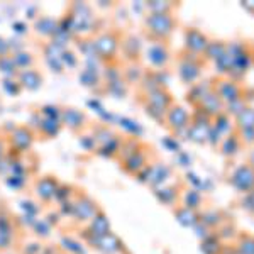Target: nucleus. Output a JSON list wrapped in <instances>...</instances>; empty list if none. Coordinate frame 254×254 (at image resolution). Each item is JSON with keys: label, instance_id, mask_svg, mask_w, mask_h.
<instances>
[{"label": "nucleus", "instance_id": "17", "mask_svg": "<svg viewBox=\"0 0 254 254\" xmlns=\"http://www.w3.org/2000/svg\"><path fill=\"white\" fill-rule=\"evenodd\" d=\"M32 31L36 36H39L41 39H44V43L51 41L58 34L60 31V20L51 17V15H39L32 24Z\"/></svg>", "mask_w": 254, "mask_h": 254}, {"label": "nucleus", "instance_id": "2", "mask_svg": "<svg viewBox=\"0 0 254 254\" xmlns=\"http://www.w3.org/2000/svg\"><path fill=\"white\" fill-rule=\"evenodd\" d=\"M178 27L175 14H146L142 19V32L149 43H170Z\"/></svg>", "mask_w": 254, "mask_h": 254}, {"label": "nucleus", "instance_id": "20", "mask_svg": "<svg viewBox=\"0 0 254 254\" xmlns=\"http://www.w3.org/2000/svg\"><path fill=\"white\" fill-rule=\"evenodd\" d=\"M227 217H225V214L220 208H202L200 210V222L203 227L207 229V231L210 232H215L217 229L220 227L222 224L227 222Z\"/></svg>", "mask_w": 254, "mask_h": 254}, {"label": "nucleus", "instance_id": "14", "mask_svg": "<svg viewBox=\"0 0 254 254\" xmlns=\"http://www.w3.org/2000/svg\"><path fill=\"white\" fill-rule=\"evenodd\" d=\"M214 92L220 97V100H222L225 105L232 104V102H236V100H241V98H244L243 85H241L239 81H236V80L227 78V76H222V78L215 80Z\"/></svg>", "mask_w": 254, "mask_h": 254}, {"label": "nucleus", "instance_id": "18", "mask_svg": "<svg viewBox=\"0 0 254 254\" xmlns=\"http://www.w3.org/2000/svg\"><path fill=\"white\" fill-rule=\"evenodd\" d=\"M183 183H178V185H163L154 190V195L163 205L175 208L176 205H180V196H182L183 191Z\"/></svg>", "mask_w": 254, "mask_h": 254}, {"label": "nucleus", "instance_id": "10", "mask_svg": "<svg viewBox=\"0 0 254 254\" xmlns=\"http://www.w3.org/2000/svg\"><path fill=\"white\" fill-rule=\"evenodd\" d=\"M60 187H61V182L58 180V176L43 175L34 180V183H32V191H34L36 198H38L41 203L51 205V203H55Z\"/></svg>", "mask_w": 254, "mask_h": 254}, {"label": "nucleus", "instance_id": "8", "mask_svg": "<svg viewBox=\"0 0 254 254\" xmlns=\"http://www.w3.org/2000/svg\"><path fill=\"white\" fill-rule=\"evenodd\" d=\"M163 126L170 130L173 136H187V130L191 126V110H188L185 105L175 104L168 109Z\"/></svg>", "mask_w": 254, "mask_h": 254}, {"label": "nucleus", "instance_id": "24", "mask_svg": "<svg viewBox=\"0 0 254 254\" xmlns=\"http://www.w3.org/2000/svg\"><path fill=\"white\" fill-rule=\"evenodd\" d=\"M203 195L202 191L195 190V188H190V187H185L182 191V196H180V205L187 207V208H191L195 212H200L203 208Z\"/></svg>", "mask_w": 254, "mask_h": 254}, {"label": "nucleus", "instance_id": "27", "mask_svg": "<svg viewBox=\"0 0 254 254\" xmlns=\"http://www.w3.org/2000/svg\"><path fill=\"white\" fill-rule=\"evenodd\" d=\"M241 139L237 136V130L231 132L229 136H225L219 144V149H220V154L224 158H234L237 153L241 151Z\"/></svg>", "mask_w": 254, "mask_h": 254}, {"label": "nucleus", "instance_id": "4", "mask_svg": "<svg viewBox=\"0 0 254 254\" xmlns=\"http://www.w3.org/2000/svg\"><path fill=\"white\" fill-rule=\"evenodd\" d=\"M176 64V75H178L180 81L187 87H191L196 81L202 80L203 68H205V60L202 56H195L191 53L180 49L178 55L175 56Z\"/></svg>", "mask_w": 254, "mask_h": 254}, {"label": "nucleus", "instance_id": "32", "mask_svg": "<svg viewBox=\"0 0 254 254\" xmlns=\"http://www.w3.org/2000/svg\"><path fill=\"white\" fill-rule=\"evenodd\" d=\"M234 126H236V130L254 129V109L246 107L239 116L234 117Z\"/></svg>", "mask_w": 254, "mask_h": 254}, {"label": "nucleus", "instance_id": "25", "mask_svg": "<svg viewBox=\"0 0 254 254\" xmlns=\"http://www.w3.org/2000/svg\"><path fill=\"white\" fill-rule=\"evenodd\" d=\"M173 215L183 227L195 229L200 222V212H195V210H191V208H187L183 205H176L173 208Z\"/></svg>", "mask_w": 254, "mask_h": 254}, {"label": "nucleus", "instance_id": "3", "mask_svg": "<svg viewBox=\"0 0 254 254\" xmlns=\"http://www.w3.org/2000/svg\"><path fill=\"white\" fill-rule=\"evenodd\" d=\"M139 104L144 107L146 114L151 119H154L156 122L163 126L165 122V116L168 112V109L175 104V98L171 95V92L168 90V87H159L154 88L151 92L146 93H139Z\"/></svg>", "mask_w": 254, "mask_h": 254}, {"label": "nucleus", "instance_id": "9", "mask_svg": "<svg viewBox=\"0 0 254 254\" xmlns=\"http://www.w3.org/2000/svg\"><path fill=\"white\" fill-rule=\"evenodd\" d=\"M61 126L71 134L81 136L90 129L92 121H90L88 114L78 107H61Z\"/></svg>", "mask_w": 254, "mask_h": 254}, {"label": "nucleus", "instance_id": "26", "mask_svg": "<svg viewBox=\"0 0 254 254\" xmlns=\"http://www.w3.org/2000/svg\"><path fill=\"white\" fill-rule=\"evenodd\" d=\"M232 248H234V254H254V234L248 231H239Z\"/></svg>", "mask_w": 254, "mask_h": 254}, {"label": "nucleus", "instance_id": "19", "mask_svg": "<svg viewBox=\"0 0 254 254\" xmlns=\"http://www.w3.org/2000/svg\"><path fill=\"white\" fill-rule=\"evenodd\" d=\"M32 129L36 130V136H38V137L51 139V137L58 136V134L61 132V129H63V126H61L60 119L46 117V116H41V114H39L38 126H32Z\"/></svg>", "mask_w": 254, "mask_h": 254}, {"label": "nucleus", "instance_id": "12", "mask_svg": "<svg viewBox=\"0 0 254 254\" xmlns=\"http://www.w3.org/2000/svg\"><path fill=\"white\" fill-rule=\"evenodd\" d=\"M144 55H146L147 63L153 68V71H163V69H166L170 66L171 61L175 60L168 43H149Z\"/></svg>", "mask_w": 254, "mask_h": 254}, {"label": "nucleus", "instance_id": "38", "mask_svg": "<svg viewBox=\"0 0 254 254\" xmlns=\"http://www.w3.org/2000/svg\"><path fill=\"white\" fill-rule=\"evenodd\" d=\"M248 165L251 166L253 170H254V147H253V149H251V153L248 154Z\"/></svg>", "mask_w": 254, "mask_h": 254}, {"label": "nucleus", "instance_id": "5", "mask_svg": "<svg viewBox=\"0 0 254 254\" xmlns=\"http://www.w3.org/2000/svg\"><path fill=\"white\" fill-rule=\"evenodd\" d=\"M102 210V207L98 205V202L93 196H90L85 190L76 191L75 200H73V208H71V214H69V220L71 224L75 225L76 229L85 227L90 220L95 217L98 212Z\"/></svg>", "mask_w": 254, "mask_h": 254}, {"label": "nucleus", "instance_id": "23", "mask_svg": "<svg viewBox=\"0 0 254 254\" xmlns=\"http://www.w3.org/2000/svg\"><path fill=\"white\" fill-rule=\"evenodd\" d=\"M81 229V227H80ZM85 231L90 232L92 236H95V237H104V236H107L112 232V229H110V220H109V217L107 214L104 212V208H102L98 214L93 217L90 222L85 225Z\"/></svg>", "mask_w": 254, "mask_h": 254}, {"label": "nucleus", "instance_id": "22", "mask_svg": "<svg viewBox=\"0 0 254 254\" xmlns=\"http://www.w3.org/2000/svg\"><path fill=\"white\" fill-rule=\"evenodd\" d=\"M214 83H215V80H200V81H196V83L191 85L190 90L187 92V102L195 109L196 105L203 100V97L214 90Z\"/></svg>", "mask_w": 254, "mask_h": 254}, {"label": "nucleus", "instance_id": "33", "mask_svg": "<svg viewBox=\"0 0 254 254\" xmlns=\"http://www.w3.org/2000/svg\"><path fill=\"white\" fill-rule=\"evenodd\" d=\"M17 66H15L14 60H12V55L7 56H0V75L3 78H15L17 75Z\"/></svg>", "mask_w": 254, "mask_h": 254}, {"label": "nucleus", "instance_id": "11", "mask_svg": "<svg viewBox=\"0 0 254 254\" xmlns=\"http://www.w3.org/2000/svg\"><path fill=\"white\" fill-rule=\"evenodd\" d=\"M227 183L234 188L236 191H239L241 195H248L254 191V170L248 163L237 165L234 170L231 171L227 178Z\"/></svg>", "mask_w": 254, "mask_h": 254}, {"label": "nucleus", "instance_id": "15", "mask_svg": "<svg viewBox=\"0 0 254 254\" xmlns=\"http://www.w3.org/2000/svg\"><path fill=\"white\" fill-rule=\"evenodd\" d=\"M121 55L126 63H139L142 56V43L136 34L124 32L121 43Z\"/></svg>", "mask_w": 254, "mask_h": 254}, {"label": "nucleus", "instance_id": "36", "mask_svg": "<svg viewBox=\"0 0 254 254\" xmlns=\"http://www.w3.org/2000/svg\"><path fill=\"white\" fill-rule=\"evenodd\" d=\"M241 207H243V210H246L248 214L254 215V191L243 196V200H241Z\"/></svg>", "mask_w": 254, "mask_h": 254}, {"label": "nucleus", "instance_id": "7", "mask_svg": "<svg viewBox=\"0 0 254 254\" xmlns=\"http://www.w3.org/2000/svg\"><path fill=\"white\" fill-rule=\"evenodd\" d=\"M36 139V130L32 129V126L29 124H15L12 129L7 132V141H9L10 153L17 154H26L29 153L34 146Z\"/></svg>", "mask_w": 254, "mask_h": 254}, {"label": "nucleus", "instance_id": "16", "mask_svg": "<svg viewBox=\"0 0 254 254\" xmlns=\"http://www.w3.org/2000/svg\"><path fill=\"white\" fill-rule=\"evenodd\" d=\"M15 81L20 87V90H27V92H36L43 87L44 76L41 73V69L36 68H27V69H20L15 75Z\"/></svg>", "mask_w": 254, "mask_h": 254}, {"label": "nucleus", "instance_id": "1", "mask_svg": "<svg viewBox=\"0 0 254 254\" xmlns=\"http://www.w3.org/2000/svg\"><path fill=\"white\" fill-rule=\"evenodd\" d=\"M122 34H124V31H121L119 27H107V29L97 32L92 38L93 55L100 61H104L107 66L119 63Z\"/></svg>", "mask_w": 254, "mask_h": 254}, {"label": "nucleus", "instance_id": "21", "mask_svg": "<svg viewBox=\"0 0 254 254\" xmlns=\"http://www.w3.org/2000/svg\"><path fill=\"white\" fill-rule=\"evenodd\" d=\"M195 109H200L203 114H207L210 119H215L217 116H220V114L225 112V104L220 100V97L217 95L214 90H212L210 93H207V95L203 97V100L200 102Z\"/></svg>", "mask_w": 254, "mask_h": 254}, {"label": "nucleus", "instance_id": "31", "mask_svg": "<svg viewBox=\"0 0 254 254\" xmlns=\"http://www.w3.org/2000/svg\"><path fill=\"white\" fill-rule=\"evenodd\" d=\"M176 3L165 2V0H153V2H146L144 9L146 14H175Z\"/></svg>", "mask_w": 254, "mask_h": 254}, {"label": "nucleus", "instance_id": "29", "mask_svg": "<svg viewBox=\"0 0 254 254\" xmlns=\"http://www.w3.org/2000/svg\"><path fill=\"white\" fill-rule=\"evenodd\" d=\"M224 249L225 243H222L214 232L200 241V251H202V254H224Z\"/></svg>", "mask_w": 254, "mask_h": 254}, {"label": "nucleus", "instance_id": "40", "mask_svg": "<svg viewBox=\"0 0 254 254\" xmlns=\"http://www.w3.org/2000/svg\"><path fill=\"white\" fill-rule=\"evenodd\" d=\"M56 254H68V253H64L63 249H58V251H56Z\"/></svg>", "mask_w": 254, "mask_h": 254}, {"label": "nucleus", "instance_id": "30", "mask_svg": "<svg viewBox=\"0 0 254 254\" xmlns=\"http://www.w3.org/2000/svg\"><path fill=\"white\" fill-rule=\"evenodd\" d=\"M227 53V43L225 41H220V39H210L208 46L203 53V60L205 61H215L220 60L222 56Z\"/></svg>", "mask_w": 254, "mask_h": 254}, {"label": "nucleus", "instance_id": "39", "mask_svg": "<svg viewBox=\"0 0 254 254\" xmlns=\"http://www.w3.org/2000/svg\"><path fill=\"white\" fill-rule=\"evenodd\" d=\"M243 5L246 7L248 10H251V12H254V0H249V2H244Z\"/></svg>", "mask_w": 254, "mask_h": 254}, {"label": "nucleus", "instance_id": "35", "mask_svg": "<svg viewBox=\"0 0 254 254\" xmlns=\"http://www.w3.org/2000/svg\"><path fill=\"white\" fill-rule=\"evenodd\" d=\"M237 136L241 139V144L254 146V129H243L237 130Z\"/></svg>", "mask_w": 254, "mask_h": 254}, {"label": "nucleus", "instance_id": "28", "mask_svg": "<svg viewBox=\"0 0 254 254\" xmlns=\"http://www.w3.org/2000/svg\"><path fill=\"white\" fill-rule=\"evenodd\" d=\"M12 60H14L15 66L20 69H27V68H36L39 63V60L36 58V55L26 51V49H17V51H12Z\"/></svg>", "mask_w": 254, "mask_h": 254}, {"label": "nucleus", "instance_id": "34", "mask_svg": "<svg viewBox=\"0 0 254 254\" xmlns=\"http://www.w3.org/2000/svg\"><path fill=\"white\" fill-rule=\"evenodd\" d=\"M10 154V147H9V141H7V132L0 129V161L5 159Z\"/></svg>", "mask_w": 254, "mask_h": 254}, {"label": "nucleus", "instance_id": "13", "mask_svg": "<svg viewBox=\"0 0 254 254\" xmlns=\"http://www.w3.org/2000/svg\"><path fill=\"white\" fill-rule=\"evenodd\" d=\"M210 43V38L198 29V27H187L185 32H183V48L185 51L191 53L195 56H202L203 58V53Z\"/></svg>", "mask_w": 254, "mask_h": 254}, {"label": "nucleus", "instance_id": "6", "mask_svg": "<svg viewBox=\"0 0 254 254\" xmlns=\"http://www.w3.org/2000/svg\"><path fill=\"white\" fill-rule=\"evenodd\" d=\"M151 154H153V147L141 141V142H139V146L132 151V153H129L127 156L119 159L121 170L124 171L126 175L134 176V178H136L141 171H144L146 168L153 163Z\"/></svg>", "mask_w": 254, "mask_h": 254}, {"label": "nucleus", "instance_id": "37", "mask_svg": "<svg viewBox=\"0 0 254 254\" xmlns=\"http://www.w3.org/2000/svg\"><path fill=\"white\" fill-rule=\"evenodd\" d=\"M7 55H12L10 43L5 38H2V36H0V56H7Z\"/></svg>", "mask_w": 254, "mask_h": 254}]
</instances>
